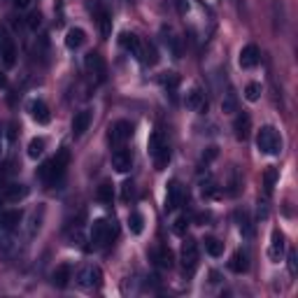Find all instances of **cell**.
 Wrapping results in <instances>:
<instances>
[{"label":"cell","instance_id":"28","mask_svg":"<svg viewBox=\"0 0 298 298\" xmlns=\"http://www.w3.org/2000/svg\"><path fill=\"white\" fill-rule=\"evenodd\" d=\"M203 243H205V252L210 254V256H222L224 254V243L222 240H217V237H205V240H203Z\"/></svg>","mask_w":298,"mask_h":298},{"label":"cell","instance_id":"19","mask_svg":"<svg viewBox=\"0 0 298 298\" xmlns=\"http://www.w3.org/2000/svg\"><path fill=\"white\" fill-rule=\"evenodd\" d=\"M31 116L35 119L40 126H47V124L51 122V112H49V107L45 105L42 101H33V105H31Z\"/></svg>","mask_w":298,"mask_h":298},{"label":"cell","instance_id":"46","mask_svg":"<svg viewBox=\"0 0 298 298\" xmlns=\"http://www.w3.org/2000/svg\"><path fill=\"white\" fill-rule=\"evenodd\" d=\"M3 145H5V131L0 126V154H3Z\"/></svg>","mask_w":298,"mask_h":298},{"label":"cell","instance_id":"12","mask_svg":"<svg viewBox=\"0 0 298 298\" xmlns=\"http://www.w3.org/2000/svg\"><path fill=\"white\" fill-rule=\"evenodd\" d=\"M119 42H122V47L128 51V54L135 56L137 61H140L142 58V42L135 33H122V35H119Z\"/></svg>","mask_w":298,"mask_h":298},{"label":"cell","instance_id":"11","mask_svg":"<svg viewBox=\"0 0 298 298\" xmlns=\"http://www.w3.org/2000/svg\"><path fill=\"white\" fill-rule=\"evenodd\" d=\"M112 168L116 172H128L133 168V154L131 149H116L112 154Z\"/></svg>","mask_w":298,"mask_h":298},{"label":"cell","instance_id":"26","mask_svg":"<svg viewBox=\"0 0 298 298\" xmlns=\"http://www.w3.org/2000/svg\"><path fill=\"white\" fill-rule=\"evenodd\" d=\"M152 158H154V168H156V170H166L168 163H170V147L163 145Z\"/></svg>","mask_w":298,"mask_h":298},{"label":"cell","instance_id":"32","mask_svg":"<svg viewBox=\"0 0 298 298\" xmlns=\"http://www.w3.org/2000/svg\"><path fill=\"white\" fill-rule=\"evenodd\" d=\"M275 182H277V168H268L263 172V187H266V193H273Z\"/></svg>","mask_w":298,"mask_h":298},{"label":"cell","instance_id":"41","mask_svg":"<svg viewBox=\"0 0 298 298\" xmlns=\"http://www.w3.org/2000/svg\"><path fill=\"white\" fill-rule=\"evenodd\" d=\"M217 154H219L217 147H207V152H203V163L214 161V158H217Z\"/></svg>","mask_w":298,"mask_h":298},{"label":"cell","instance_id":"9","mask_svg":"<svg viewBox=\"0 0 298 298\" xmlns=\"http://www.w3.org/2000/svg\"><path fill=\"white\" fill-rule=\"evenodd\" d=\"M284 249H287L284 235H282V231H277V228H275L273 235H270V247H268V256H270V261H273V263L282 261Z\"/></svg>","mask_w":298,"mask_h":298},{"label":"cell","instance_id":"33","mask_svg":"<svg viewBox=\"0 0 298 298\" xmlns=\"http://www.w3.org/2000/svg\"><path fill=\"white\" fill-rule=\"evenodd\" d=\"M245 98H247L249 103H256L259 98H261V84H259V82H249V84L245 86Z\"/></svg>","mask_w":298,"mask_h":298},{"label":"cell","instance_id":"10","mask_svg":"<svg viewBox=\"0 0 298 298\" xmlns=\"http://www.w3.org/2000/svg\"><path fill=\"white\" fill-rule=\"evenodd\" d=\"M259 61H261V51H259V47H256V45H247V47H243V51H240V58H237L240 68L249 70V68L259 66Z\"/></svg>","mask_w":298,"mask_h":298},{"label":"cell","instance_id":"2","mask_svg":"<svg viewBox=\"0 0 298 298\" xmlns=\"http://www.w3.org/2000/svg\"><path fill=\"white\" fill-rule=\"evenodd\" d=\"M256 147L261 154H268V156H277L282 152V137H280L277 128L275 126H263L256 135Z\"/></svg>","mask_w":298,"mask_h":298},{"label":"cell","instance_id":"18","mask_svg":"<svg viewBox=\"0 0 298 298\" xmlns=\"http://www.w3.org/2000/svg\"><path fill=\"white\" fill-rule=\"evenodd\" d=\"M21 222H24V212H21V210H7V212L0 214V226H5L7 231H12V233L19 228Z\"/></svg>","mask_w":298,"mask_h":298},{"label":"cell","instance_id":"15","mask_svg":"<svg viewBox=\"0 0 298 298\" xmlns=\"http://www.w3.org/2000/svg\"><path fill=\"white\" fill-rule=\"evenodd\" d=\"M233 131H235V137L237 140H247L249 137V131H252V119H249V114H245V112H240V114L235 116V122H233Z\"/></svg>","mask_w":298,"mask_h":298},{"label":"cell","instance_id":"44","mask_svg":"<svg viewBox=\"0 0 298 298\" xmlns=\"http://www.w3.org/2000/svg\"><path fill=\"white\" fill-rule=\"evenodd\" d=\"M31 3H33V0H14V5L19 7V10H26V7L31 5Z\"/></svg>","mask_w":298,"mask_h":298},{"label":"cell","instance_id":"14","mask_svg":"<svg viewBox=\"0 0 298 298\" xmlns=\"http://www.w3.org/2000/svg\"><path fill=\"white\" fill-rule=\"evenodd\" d=\"M26 196H28V187H26V184L12 182V184H7V187H3V198H5L7 203H19V201H24Z\"/></svg>","mask_w":298,"mask_h":298},{"label":"cell","instance_id":"35","mask_svg":"<svg viewBox=\"0 0 298 298\" xmlns=\"http://www.w3.org/2000/svg\"><path fill=\"white\" fill-rule=\"evenodd\" d=\"M98 26H101V35L107 40V37L112 35V19H110L107 12H101V16H98Z\"/></svg>","mask_w":298,"mask_h":298},{"label":"cell","instance_id":"1","mask_svg":"<svg viewBox=\"0 0 298 298\" xmlns=\"http://www.w3.org/2000/svg\"><path fill=\"white\" fill-rule=\"evenodd\" d=\"M68 163H70V152H68L66 147H63L61 152L56 154L51 161L42 163L40 168H37V177H40L45 184H56V182H61L63 175H66L68 170Z\"/></svg>","mask_w":298,"mask_h":298},{"label":"cell","instance_id":"4","mask_svg":"<svg viewBox=\"0 0 298 298\" xmlns=\"http://www.w3.org/2000/svg\"><path fill=\"white\" fill-rule=\"evenodd\" d=\"M84 66H86V70L91 72V75H96L98 82H105V77H107V63H105V58H103L98 51H89V54L84 56Z\"/></svg>","mask_w":298,"mask_h":298},{"label":"cell","instance_id":"16","mask_svg":"<svg viewBox=\"0 0 298 298\" xmlns=\"http://www.w3.org/2000/svg\"><path fill=\"white\" fill-rule=\"evenodd\" d=\"M187 107L189 110H196V112H207V101H205V93L193 86L191 91L187 93Z\"/></svg>","mask_w":298,"mask_h":298},{"label":"cell","instance_id":"45","mask_svg":"<svg viewBox=\"0 0 298 298\" xmlns=\"http://www.w3.org/2000/svg\"><path fill=\"white\" fill-rule=\"evenodd\" d=\"M5 86H7V75L0 70V89H5Z\"/></svg>","mask_w":298,"mask_h":298},{"label":"cell","instance_id":"48","mask_svg":"<svg viewBox=\"0 0 298 298\" xmlns=\"http://www.w3.org/2000/svg\"><path fill=\"white\" fill-rule=\"evenodd\" d=\"M128 3H131V0H128Z\"/></svg>","mask_w":298,"mask_h":298},{"label":"cell","instance_id":"37","mask_svg":"<svg viewBox=\"0 0 298 298\" xmlns=\"http://www.w3.org/2000/svg\"><path fill=\"white\" fill-rule=\"evenodd\" d=\"M187 226H189V219L187 217H180L175 222V226H172V231H175L177 235H184V233H187Z\"/></svg>","mask_w":298,"mask_h":298},{"label":"cell","instance_id":"30","mask_svg":"<svg viewBox=\"0 0 298 298\" xmlns=\"http://www.w3.org/2000/svg\"><path fill=\"white\" fill-rule=\"evenodd\" d=\"M45 147H47L45 137H33V140L28 142V156H31V158L42 156V154H45Z\"/></svg>","mask_w":298,"mask_h":298},{"label":"cell","instance_id":"24","mask_svg":"<svg viewBox=\"0 0 298 298\" xmlns=\"http://www.w3.org/2000/svg\"><path fill=\"white\" fill-rule=\"evenodd\" d=\"M140 63H145V66H156V63H158V51H156V47H154L152 42L142 45V58H140Z\"/></svg>","mask_w":298,"mask_h":298},{"label":"cell","instance_id":"20","mask_svg":"<svg viewBox=\"0 0 298 298\" xmlns=\"http://www.w3.org/2000/svg\"><path fill=\"white\" fill-rule=\"evenodd\" d=\"M70 275H72L70 266H68V263H63V266H58L54 270V275H51V282H54V287L63 289V287H68V282H70Z\"/></svg>","mask_w":298,"mask_h":298},{"label":"cell","instance_id":"31","mask_svg":"<svg viewBox=\"0 0 298 298\" xmlns=\"http://www.w3.org/2000/svg\"><path fill=\"white\" fill-rule=\"evenodd\" d=\"M237 226H240V231H243L245 237H252L254 235V226H252V222H249V214L247 212H237Z\"/></svg>","mask_w":298,"mask_h":298},{"label":"cell","instance_id":"7","mask_svg":"<svg viewBox=\"0 0 298 298\" xmlns=\"http://www.w3.org/2000/svg\"><path fill=\"white\" fill-rule=\"evenodd\" d=\"M182 266H184V273L187 275H193L198 266V245L196 240H187L182 245Z\"/></svg>","mask_w":298,"mask_h":298},{"label":"cell","instance_id":"23","mask_svg":"<svg viewBox=\"0 0 298 298\" xmlns=\"http://www.w3.org/2000/svg\"><path fill=\"white\" fill-rule=\"evenodd\" d=\"M86 42V33L82 28H70L66 35V47L68 49H80L82 45Z\"/></svg>","mask_w":298,"mask_h":298},{"label":"cell","instance_id":"13","mask_svg":"<svg viewBox=\"0 0 298 298\" xmlns=\"http://www.w3.org/2000/svg\"><path fill=\"white\" fill-rule=\"evenodd\" d=\"M89 126H91V110H82L75 114V119H72V135L80 137L84 135L86 131H89Z\"/></svg>","mask_w":298,"mask_h":298},{"label":"cell","instance_id":"3","mask_svg":"<svg viewBox=\"0 0 298 298\" xmlns=\"http://www.w3.org/2000/svg\"><path fill=\"white\" fill-rule=\"evenodd\" d=\"M114 235H116L114 222H110V219H96V222L91 224V235H89V240L93 243V247H103V245H107Z\"/></svg>","mask_w":298,"mask_h":298},{"label":"cell","instance_id":"29","mask_svg":"<svg viewBox=\"0 0 298 298\" xmlns=\"http://www.w3.org/2000/svg\"><path fill=\"white\" fill-rule=\"evenodd\" d=\"M128 228H131L133 235H140L145 231V217L140 212H131L128 214Z\"/></svg>","mask_w":298,"mask_h":298},{"label":"cell","instance_id":"21","mask_svg":"<svg viewBox=\"0 0 298 298\" xmlns=\"http://www.w3.org/2000/svg\"><path fill=\"white\" fill-rule=\"evenodd\" d=\"M152 259L156 261V266H158V268H168V270H170L172 263H175V259H172V252H170L168 247H158V249H154V252H152Z\"/></svg>","mask_w":298,"mask_h":298},{"label":"cell","instance_id":"22","mask_svg":"<svg viewBox=\"0 0 298 298\" xmlns=\"http://www.w3.org/2000/svg\"><path fill=\"white\" fill-rule=\"evenodd\" d=\"M0 56H3V63H5V66H14L16 47H14V40H12V37H7V40L0 45Z\"/></svg>","mask_w":298,"mask_h":298},{"label":"cell","instance_id":"5","mask_svg":"<svg viewBox=\"0 0 298 298\" xmlns=\"http://www.w3.org/2000/svg\"><path fill=\"white\" fill-rule=\"evenodd\" d=\"M182 198H184V189L182 184L177 182V180H170L166 184V212H175L177 207L182 205Z\"/></svg>","mask_w":298,"mask_h":298},{"label":"cell","instance_id":"27","mask_svg":"<svg viewBox=\"0 0 298 298\" xmlns=\"http://www.w3.org/2000/svg\"><path fill=\"white\" fill-rule=\"evenodd\" d=\"M163 145H168V142L163 140V133L161 131H154L152 135H149V140H147V152H149V156H154V154H156Z\"/></svg>","mask_w":298,"mask_h":298},{"label":"cell","instance_id":"25","mask_svg":"<svg viewBox=\"0 0 298 298\" xmlns=\"http://www.w3.org/2000/svg\"><path fill=\"white\" fill-rule=\"evenodd\" d=\"M161 84H163V89H166V91L175 98V91H177V86H180V75H177V72H163V75H161Z\"/></svg>","mask_w":298,"mask_h":298},{"label":"cell","instance_id":"40","mask_svg":"<svg viewBox=\"0 0 298 298\" xmlns=\"http://www.w3.org/2000/svg\"><path fill=\"white\" fill-rule=\"evenodd\" d=\"M40 24H42V14H40V12H35V14L28 16V28H31V31H37V28H40Z\"/></svg>","mask_w":298,"mask_h":298},{"label":"cell","instance_id":"6","mask_svg":"<svg viewBox=\"0 0 298 298\" xmlns=\"http://www.w3.org/2000/svg\"><path fill=\"white\" fill-rule=\"evenodd\" d=\"M133 131H135V128H133V124L126 122V119H122V122H114L110 126V142L114 147H122L124 142H126L128 137L133 135Z\"/></svg>","mask_w":298,"mask_h":298},{"label":"cell","instance_id":"36","mask_svg":"<svg viewBox=\"0 0 298 298\" xmlns=\"http://www.w3.org/2000/svg\"><path fill=\"white\" fill-rule=\"evenodd\" d=\"M287 263H289V275H293V277H296V275H298V259H296V252H293V249H289Z\"/></svg>","mask_w":298,"mask_h":298},{"label":"cell","instance_id":"39","mask_svg":"<svg viewBox=\"0 0 298 298\" xmlns=\"http://www.w3.org/2000/svg\"><path fill=\"white\" fill-rule=\"evenodd\" d=\"M222 110L226 112V114H228V112H235V110H237V103H235V98H233V96L224 98V101H222Z\"/></svg>","mask_w":298,"mask_h":298},{"label":"cell","instance_id":"17","mask_svg":"<svg viewBox=\"0 0 298 298\" xmlns=\"http://www.w3.org/2000/svg\"><path fill=\"white\" fill-rule=\"evenodd\" d=\"M228 268H231V270H233L235 275L247 273V268H249V256H247V252H243V249L233 252L231 261H228Z\"/></svg>","mask_w":298,"mask_h":298},{"label":"cell","instance_id":"47","mask_svg":"<svg viewBox=\"0 0 298 298\" xmlns=\"http://www.w3.org/2000/svg\"><path fill=\"white\" fill-rule=\"evenodd\" d=\"M14 137H16V124H12L10 126V140H14Z\"/></svg>","mask_w":298,"mask_h":298},{"label":"cell","instance_id":"43","mask_svg":"<svg viewBox=\"0 0 298 298\" xmlns=\"http://www.w3.org/2000/svg\"><path fill=\"white\" fill-rule=\"evenodd\" d=\"M210 282H212V284H219V282H222V275H219L217 270H210Z\"/></svg>","mask_w":298,"mask_h":298},{"label":"cell","instance_id":"38","mask_svg":"<svg viewBox=\"0 0 298 298\" xmlns=\"http://www.w3.org/2000/svg\"><path fill=\"white\" fill-rule=\"evenodd\" d=\"M131 196H133V182H131V180H126V182L122 184V201L128 203V201H131Z\"/></svg>","mask_w":298,"mask_h":298},{"label":"cell","instance_id":"34","mask_svg":"<svg viewBox=\"0 0 298 298\" xmlns=\"http://www.w3.org/2000/svg\"><path fill=\"white\" fill-rule=\"evenodd\" d=\"M96 198H98L101 203H112V198H114L112 184H110V182H103L101 187H98V191H96Z\"/></svg>","mask_w":298,"mask_h":298},{"label":"cell","instance_id":"8","mask_svg":"<svg viewBox=\"0 0 298 298\" xmlns=\"http://www.w3.org/2000/svg\"><path fill=\"white\" fill-rule=\"evenodd\" d=\"M77 284L84 289H91V287H101L103 284V270L98 266H89L84 270H80L77 275Z\"/></svg>","mask_w":298,"mask_h":298},{"label":"cell","instance_id":"42","mask_svg":"<svg viewBox=\"0 0 298 298\" xmlns=\"http://www.w3.org/2000/svg\"><path fill=\"white\" fill-rule=\"evenodd\" d=\"M175 3V10H177V14H187L189 12V0H172Z\"/></svg>","mask_w":298,"mask_h":298}]
</instances>
